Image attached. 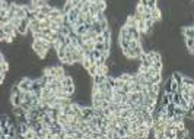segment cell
<instances>
[{
  "label": "cell",
  "mask_w": 194,
  "mask_h": 139,
  "mask_svg": "<svg viewBox=\"0 0 194 139\" xmlns=\"http://www.w3.org/2000/svg\"><path fill=\"white\" fill-rule=\"evenodd\" d=\"M31 85H32V78L31 76H23L18 82V86L21 88V91H31Z\"/></svg>",
  "instance_id": "cell-1"
},
{
  "label": "cell",
  "mask_w": 194,
  "mask_h": 139,
  "mask_svg": "<svg viewBox=\"0 0 194 139\" xmlns=\"http://www.w3.org/2000/svg\"><path fill=\"white\" fill-rule=\"evenodd\" d=\"M16 31H18L19 35H25L26 32H31V31H29V19H28V18H22L19 26L16 28Z\"/></svg>",
  "instance_id": "cell-2"
},
{
  "label": "cell",
  "mask_w": 194,
  "mask_h": 139,
  "mask_svg": "<svg viewBox=\"0 0 194 139\" xmlns=\"http://www.w3.org/2000/svg\"><path fill=\"white\" fill-rule=\"evenodd\" d=\"M64 76H66V69H64V66H63L61 63H60V65H56V66H54V78L61 81Z\"/></svg>",
  "instance_id": "cell-3"
},
{
  "label": "cell",
  "mask_w": 194,
  "mask_h": 139,
  "mask_svg": "<svg viewBox=\"0 0 194 139\" xmlns=\"http://www.w3.org/2000/svg\"><path fill=\"white\" fill-rule=\"evenodd\" d=\"M181 32H183L184 38H194V26L193 25H185L181 28Z\"/></svg>",
  "instance_id": "cell-4"
},
{
  "label": "cell",
  "mask_w": 194,
  "mask_h": 139,
  "mask_svg": "<svg viewBox=\"0 0 194 139\" xmlns=\"http://www.w3.org/2000/svg\"><path fill=\"white\" fill-rule=\"evenodd\" d=\"M150 18H152L155 22H160V19H162V11H160V8L152 9V11H150Z\"/></svg>",
  "instance_id": "cell-5"
},
{
  "label": "cell",
  "mask_w": 194,
  "mask_h": 139,
  "mask_svg": "<svg viewBox=\"0 0 194 139\" xmlns=\"http://www.w3.org/2000/svg\"><path fill=\"white\" fill-rule=\"evenodd\" d=\"M89 28L85 25V23H82V25H79V26H76L75 29H73V32L78 35V37H82L83 34H86V31H88Z\"/></svg>",
  "instance_id": "cell-6"
},
{
  "label": "cell",
  "mask_w": 194,
  "mask_h": 139,
  "mask_svg": "<svg viewBox=\"0 0 194 139\" xmlns=\"http://www.w3.org/2000/svg\"><path fill=\"white\" fill-rule=\"evenodd\" d=\"M136 23H137V21H136V18H134L133 15H127L126 21H124V25H126V26L133 28V26H136Z\"/></svg>",
  "instance_id": "cell-7"
},
{
  "label": "cell",
  "mask_w": 194,
  "mask_h": 139,
  "mask_svg": "<svg viewBox=\"0 0 194 139\" xmlns=\"http://www.w3.org/2000/svg\"><path fill=\"white\" fill-rule=\"evenodd\" d=\"M185 43V48L188 50L190 54H193V48H194V38H184Z\"/></svg>",
  "instance_id": "cell-8"
},
{
  "label": "cell",
  "mask_w": 194,
  "mask_h": 139,
  "mask_svg": "<svg viewBox=\"0 0 194 139\" xmlns=\"http://www.w3.org/2000/svg\"><path fill=\"white\" fill-rule=\"evenodd\" d=\"M69 120H70V116L69 114H64V113H60L57 116V122L60 125H69Z\"/></svg>",
  "instance_id": "cell-9"
},
{
  "label": "cell",
  "mask_w": 194,
  "mask_h": 139,
  "mask_svg": "<svg viewBox=\"0 0 194 139\" xmlns=\"http://www.w3.org/2000/svg\"><path fill=\"white\" fill-rule=\"evenodd\" d=\"M171 79L172 81H175L177 83H181V81H183V73L178 72V70H174L172 75H171Z\"/></svg>",
  "instance_id": "cell-10"
},
{
  "label": "cell",
  "mask_w": 194,
  "mask_h": 139,
  "mask_svg": "<svg viewBox=\"0 0 194 139\" xmlns=\"http://www.w3.org/2000/svg\"><path fill=\"white\" fill-rule=\"evenodd\" d=\"M21 103H22V98H21L19 95H10L12 107H18V105H21Z\"/></svg>",
  "instance_id": "cell-11"
},
{
  "label": "cell",
  "mask_w": 194,
  "mask_h": 139,
  "mask_svg": "<svg viewBox=\"0 0 194 139\" xmlns=\"http://www.w3.org/2000/svg\"><path fill=\"white\" fill-rule=\"evenodd\" d=\"M70 31H72V29H70L69 26H66V25H61V26H60V28L57 29V34H58V35H64V37H67V35L70 34Z\"/></svg>",
  "instance_id": "cell-12"
},
{
  "label": "cell",
  "mask_w": 194,
  "mask_h": 139,
  "mask_svg": "<svg viewBox=\"0 0 194 139\" xmlns=\"http://www.w3.org/2000/svg\"><path fill=\"white\" fill-rule=\"evenodd\" d=\"M61 85H63V88L64 86H70V85H75V81H73V78L72 76H64L63 79H61Z\"/></svg>",
  "instance_id": "cell-13"
},
{
  "label": "cell",
  "mask_w": 194,
  "mask_h": 139,
  "mask_svg": "<svg viewBox=\"0 0 194 139\" xmlns=\"http://www.w3.org/2000/svg\"><path fill=\"white\" fill-rule=\"evenodd\" d=\"M23 139H38V132H35V130H32V129H29V130L25 133Z\"/></svg>",
  "instance_id": "cell-14"
},
{
  "label": "cell",
  "mask_w": 194,
  "mask_h": 139,
  "mask_svg": "<svg viewBox=\"0 0 194 139\" xmlns=\"http://www.w3.org/2000/svg\"><path fill=\"white\" fill-rule=\"evenodd\" d=\"M105 76L107 75H99V73H96L95 76H92V83H102L105 81Z\"/></svg>",
  "instance_id": "cell-15"
},
{
  "label": "cell",
  "mask_w": 194,
  "mask_h": 139,
  "mask_svg": "<svg viewBox=\"0 0 194 139\" xmlns=\"http://www.w3.org/2000/svg\"><path fill=\"white\" fill-rule=\"evenodd\" d=\"M72 8H73L72 2H64V5H63V8H61V12H63V15H67L69 12L72 11Z\"/></svg>",
  "instance_id": "cell-16"
},
{
  "label": "cell",
  "mask_w": 194,
  "mask_h": 139,
  "mask_svg": "<svg viewBox=\"0 0 194 139\" xmlns=\"http://www.w3.org/2000/svg\"><path fill=\"white\" fill-rule=\"evenodd\" d=\"M181 83L185 85V86H194L193 78H188V76H185V75H183V81H181Z\"/></svg>",
  "instance_id": "cell-17"
},
{
  "label": "cell",
  "mask_w": 194,
  "mask_h": 139,
  "mask_svg": "<svg viewBox=\"0 0 194 139\" xmlns=\"http://www.w3.org/2000/svg\"><path fill=\"white\" fill-rule=\"evenodd\" d=\"M53 11V6L51 5H46V6H43V8H40V13H44L46 16L50 15V12Z\"/></svg>",
  "instance_id": "cell-18"
},
{
  "label": "cell",
  "mask_w": 194,
  "mask_h": 139,
  "mask_svg": "<svg viewBox=\"0 0 194 139\" xmlns=\"http://www.w3.org/2000/svg\"><path fill=\"white\" fill-rule=\"evenodd\" d=\"M10 95H19V92H21V88L18 86V83H15V85H12L10 86Z\"/></svg>",
  "instance_id": "cell-19"
},
{
  "label": "cell",
  "mask_w": 194,
  "mask_h": 139,
  "mask_svg": "<svg viewBox=\"0 0 194 139\" xmlns=\"http://www.w3.org/2000/svg\"><path fill=\"white\" fill-rule=\"evenodd\" d=\"M19 23H21V18H18V16H13V18L10 19V25L13 26V28H18Z\"/></svg>",
  "instance_id": "cell-20"
},
{
  "label": "cell",
  "mask_w": 194,
  "mask_h": 139,
  "mask_svg": "<svg viewBox=\"0 0 194 139\" xmlns=\"http://www.w3.org/2000/svg\"><path fill=\"white\" fill-rule=\"evenodd\" d=\"M86 73H88V76H95V75H96V65H92L91 68H89V69L86 70Z\"/></svg>",
  "instance_id": "cell-21"
},
{
  "label": "cell",
  "mask_w": 194,
  "mask_h": 139,
  "mask_svg": "<svg viewBox=\"0 0 194 139\" xmlns=\"http://www.w3.org/2000/svg\"><path fill=\"white\" fill-rule=\"evenodd\" d=\"M89 6H91V2H85V3L82 5V8H80V12H82V13H88V12H89Z\"/></svg>",
  "instance_id": "cell-22"
},
{
  "label": "cell",
  "mask_w": 194,
  "mask_h": 139,
  "mask_svg": "<svg viewBox=\"0 0 194 139\" xmlns=\"http://www.w3.org/2000/svg\"><path fill=\"white\" fill-rule=\"evenodd\" d=\"M89 56H91L92 59H95V60H96V59L101 57V51H98V50H95V48H93V50L91 51V54H89Z\"/></svg>",
  "instance_id": "cell-23"
},
{
  "label": "cell",
  "mask_w": 194,
  "mask_h": 139,
  "mask_svg": "<svg viewBox=\"0 0 194 139\" xmlns=\"http://www.w3.org/2000/svg\"><path fill=\"white\" fill-rule=\"evenodd\" d=\"M6 38H7V34H6L4 29L0 26V41H1V43H6Z\"/></svg>",
  "instance_id": "cell-24"
},
{
  "label": "cell",
  "mask_w": 194,
  "mask_h": 139,
  "mask_svg": "<svg viewBox=\"0 0 194 139\" xmlns=\"http://www.w3.org/2000/svg\"><path fill=\"white\" fill-rule=\"evenodd\" d=\"M148 8L150 9H155V8H158V0H148V5H146Z\"/></svg>",
  "instance_id": "cell-25"
},
{
  "label": "cell",
  "mask_w": 194,
  "mask_h": 139,
  "mask_svg": "<svg viewBox=\"0 0 194 139\" xmlns=\"http://www.w3.org/2000/svg\"><path fill=\"white\" fill-rule=\"evenodd\" d=\"M178 85H180V83H177L175 81H171V92H177V89H178Z\"/></svg>",
  "instance_id": "cell-26"
},
{
  "label": "cell",
  "mask_w": 194,
  "mask_h": 139,
  "mask_svg": "<svg viewBox=\"0 0 194 139\" xmlns=\"http://www.w3.org/2000/svg\"><path fill=\"white\" fill-rule=\"evenodd\" d=\"M10 22V18L9 16H1L0 18V25H4V23H9Z\"/></svg>",
  "instance_id": "cell-27"
},
{
  "label": "cell",
  "mask_w": 194,
  "mask_h": 139,
  "mask_svg": "<svg viewBox=\"0 0 194 139\" xmlns=\"http://www.w3.org/2000/svg\"><path fill=\"white\" fill-rule=\"evenodd\" d=\"M93 41H95V43H104V37L101 34H96L95 38H93Z\"/></svg>",
  "instance_id": "cell-28"
},
{
  "label": "cell",
  "mask_w": 194,
  "mask_h": 139,
  "mask_svg": "<svg viewBox=\"0 0 194 139\" xmlns=\"http://www.w3.org/2000/svg\"><path fill=\"white\" fill-rule=\"evenodd\" d=\"M66 2H75V0H66Z\"/></svg>",
  "instance_id": "cell-29"
},
{
  "label": "cell",
  "mask_w": 194,
  "mask_h": 139,
  "mask_svg": "<svg viewBox=\"0 0 194 139\" xmlns=\"http://www.w3.org/2000/svg\"><path fill=\"white\" fill-rule=\"evenodd\" d=\"M29 2H37V0H29Z\"/></svg>",
  "instance_id": "cell-30"
}]
</instances>
